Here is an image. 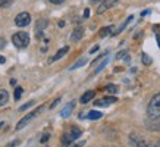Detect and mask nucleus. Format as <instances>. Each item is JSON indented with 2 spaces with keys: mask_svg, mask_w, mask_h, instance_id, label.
Returning <instances> with one entry per match:
<instances>
[{
  "mask_svg": "<svg viewBox=\"0 0 160 147\" xmlns=\"http://www.w3.org/2000/svg\"><path fill=\"white\" fill-rule=\"evenodd\" d=\"M147 115L151 119H159L160 118V93L154 94L151 97L148 106H147Z\"/></svg>",
  "mask_w": 160,
  "mask_h": 147,
  "instance_id": "nucleus-1",
  "label": "nucleus"
},
{
  "mask_svg": "<svg viewBox=\"0 0 160 147\" xmlns=\"http://www.w3.org/2000/svg\"><path fill=\"white\" fill-rule=\"evenodd\" d=\"M81 134H82V131H81L79 128H77V127L69 128L68 131H66V132H65V134L62 135V143H63V146H65V144H71V143L77 141V138L81 137Z\"/></svg>",
  "mask_w": 160,
  "mask_h": 147,
  "instance_id": "nucleus-2",
  "label": "nucleus"
},
{
  "mask_svg": "<svg viewBox=\"0 0 160 147\" xmlns=\"http://www.w3.org/2000/svg\"><path fill=\"white\" fill-rule=\"evenodd\" d=\"M12 41H13V44L18 47V49H25L27 46L29 44V35L27 34V33H16V34L12 37Z\"/></svg>",
  "mask_w": 160,
  "mask_h": 147,
  "instance_id": "nucleus-3",
  "label": "nucleus"
},
{
  "mask_svg": "<svg viewBox=\"0 0 160 147\" xmlns=\"http://www.w3.org/2000/svg\"><path fill=\"white\" fill-rule=\"evenodd\" d=\"M43 110H44V106H40L38 109H35L34 112H31V113H28L27 116H24V118H22V119L19 121V122L16 124V129H18V131H19V129H22L25 125H28V122H31V121H32L34 118L38 116V115L43 112Z\"/></svg>",
  "mask_w": 160,
  "mask_h": 147,
  "instance_id": "nucleus-4",
  "label": "nucleus"
},
{
  "mask_svg": "<svg viewBox=\"0 0 160 147\" xmlns=\"http://www.w3.org/2000/svg\"><path fill=\"white\" fill-rule=\"evenodd\" d=\"M29 22H31V15L28 12H21L15 18V25L16 27H27Z\"/></svg>",
  "mask_w": 160,
  "mask_h": 147,
  "instance_id": "nucleus-5",
  "label": "nucleus"
},
{
  "mask_svg": "<svg viewBox=\"0 0 160 147\" xmlns=\"http://www.w3.org/2000/svg\"><path fill=\"white\" fill-rule=\"evenodd\" d=\"M129 144H131V147H148L147 141L142 137H140L138 134H131L129 135Z\"/></svg>",
  "mask_w": 160,
  "mask_h": 147,
  "instance_id": "nucleus-6",
  "label": "nucleus"
},
{
  "mask_svg": "<svg viewBox=\"0 0 160 147\" xmlns=\"http://www.w3.org/2000/svg\"><path fill=\"white\" fill-rule=\"evenodd\" d=\"M118 3V0H103L102 2V5L98 6V9H97V13L98 15H102L104 13L107 9H110L112 6H115Z\"/></svg>",
  "mask_w": 160,
  "mask_h": 147,
  "instance_id": "nucleus-7",
  "label": "nucleus"
},
{
  "mask_svg": "<svg viewBox=\"0 0 160 147\" xmlns=\"http://www.w3.org/2000/svg\"><path fill=\"white\" fill-rule=\"evenodd\" d=\"M118 99L113 97V96H109V97H103L100 99V100H96V106H98V108H104V106H109V104H112V103H116Z\"/></svg>",
  "mask_w": 160,
  "mask_h": 147,
  "instance_id": "nucleus-8",
  "label": "nucleus"
},
{
  "mask_svg": "<svg viewBox=\"0 0 160 147\" xmlns=\"http://www.w3.org/2000/svg\"><path fill=\"white\" fill-rule=\"evenodd\" d=\"M73 106H75V102H69L65 108L62 109V112H60V116L62 118H68L71 113H72V110H73Z\"/></svg>",
  "mask_w": 160,
  "mask_h": 147,
  "instance_id": "nucleus-9",
  "label": "nucleus"
},
{
  "mask_svg": "<svg viewBox=\"0 0 160 147\" xmlns=\"http://www.w3.org/2000/svg\"><path fill=\"white\" fill-rule=\"evenodd\" d=\"M102 116H103V113H102V112H97V110H91V112H88L87 115L81 113V116H79V118H87V119L96 121V119H100Z\"/></svg>",
  "mask_w": 160,
  "mask_h": 147,
  "instance_id": "nucleus-10",
  "label": "nucleus"
},
{
  "mask_svg": "<svg viewBox=\"0 0 160 147\" xmlns=\"http://www.w3.org/2000/svg\"><path fill=\"white\" fill-rule=\"evenodd\" d=\"M47 24H49V22H47L46 19H41L38 24H37V27H35V31H37V33H35V34H37V37H38V38H41V37H43V29L47 27Z\"/></svg>",
  "mask_w": 160,
  "mask_h": 147,
  "instance_id": "nucleus-11",
  "label": "nucleus"
},
{
  "mask_svg": "<svg viewBox=\"0 0 160 147\" xmlns=\"http://www.w3.org/2000/svg\"><path fill=\"white\" fill-rule=\"evenodd\" d=\"M82 35H84V29L81 28V27H78V28L73 29L72 35H71V40H72V41H79V40L82 38Z\"/></svg>",
  "mask_w": 160,
  "mask_h": 147,
  "instance_id": "nucleus-12",
  "label": "nucleus"
},
{
  "mask_svg": "<svg viewBox=\"0 0 160 147\" xmlns=\"http://www.w3.org/2000/svg\"><path fill=\"white\" fill-rule=\"evenodd\" d=\"M94 96H96V93L90 90V91H87V93H84L82 96H81V100H79V102L82 103V104H85V103H88L90 100H92V99H94Z\"/></svg>",
  "mask_w": 160,
  "mask_h": 147,
  "instance_id": "nucleus-13",
  "label": "nucleus"
},
{
  "mask_svg": "<svg viewBox=\"0 0 160 147\" xmlns=\"http://www.w3.org/2000/svg\"><path fill=\"white\" fill-rule=\"evenodd\" d=\"M9 102V93L6 90H0V106H5Z\"/></svg>",
  "mask_w": 160,
  "mask_h": 147,
  "instance_id": "nucleus-14",
  "label": "nucleus"
},
{
  "mask_svg": "<svg viewBox=\"0 0 160 147\" xmlns=\"http://www.w3.org/2000/svg\"><path fill=\"white\" fill-rule=\"evenodd\" d=\"M68 50H69V47H63V49H60V50L58 52V53H56V54L53 56V59H52V62H54V60H59L60 58H63L65 54L68 53Z\"/></svg>",
  "mask_w": 160,
  "mask_h": 147,
  "instance_id": "nucleus-15",
  "label": "nucleus"
},
{
  "mask_svg": "<svg viewBox=\"0 0 160 147\" xmlns=\"http://www.w3.org/2000/svg\"><path fill=\"white\" fill-rule=\"evenodd\" d=\"M87 62H88V60H87V59H85V58L79 59V60H78V62H75V63H73V65H72V66H71V68H69V69H71V71H73V69H78V68H79V66H84V65L87 63Z\"/></svg>",
  "mask_w": 160,
  "mask_h": 147,
  "instance_id": "nucleus-16",
  "label": "nucleus"
},
{
  "mask_svg": "<svg viewBox=\"0 0 160 147\" xmlns=\"http://www.w3.org/2000/svg\"><path fill=\"white\" fill-rule=\"evenodd\" d=\"M107 63H109V56H106V58L103 59V62H102V63H100V65L97 66V68L94 69V74H98L100 71H103V68H104V66H106Z\"/></svg>",
  "mask_w": 160,
  "mask_h": 147,
  "instance_id": "nucleus-17",
  "label": "nucleus"
},
{
  "mask_svg": "<svg viewBox=\"0 0 160 147\" xmlns=\"http://www.w3.org/2000/svg\"><path fill=\"white\" fill-rule=\"evenodd\" d=\"M113 31V27H106V28H102L100 29V37H106V35H109Z\"/></svg>",
  "mask_w": 160,
  "mask_h": 147,
  "instance_id": "nucleus-18",
  "label": "nucleus"
},
{
  "mask_svg": "<svg viewBox=\"0 0 160 147\" xmlns=\"http://www.w3.org/2000/svg\"><path fill=\"white\" fill-rule=\"evenodd\" d=\"M131 21H132V16H129V18H128V19H126L125 22H123V24L121 25V28H118V31H116V33H113V35H116V34H119V33H122V31H123V28H125V27H126V25H128V24H129Z\"/></svg>",
  "mask_w": 160,
  "mask_h": 147,
  "instance_id": "nucleus-19",
  "label": "nucleus"
},
{
  "mask_svg": "<svg viewBox=\"0 0 160 147\" xmlns=\"http://www.w3.org/2000/svg\"><path fill=\"white\" fill-rule=\"evenodd\" d=\"M141 60H142V63L147 65V66H148V65H151V58L148 56V54H146V53L141 54Z\"/></svg>",
  "mask_w": 160,
  "mask_h": 147,
  "instance_id": "nucleus-20",
  "label": "nucleus"
},
{
  "mask_svg": "<svg viewBox=\"0 0 160 147\" xmlns=\"http://www.w3.org/2000/svg\"><path fill=\"white\" fill-rule=\"evenodd\" d=\"M13 3V0H0V9H6Z\"/></svg>",
  "mask_w": 160,
  "mask_h": 147,
  "instance_id": "nucleus-21",
  "label": "nucleus"
},
{
  "mask_svg": "<svg viewBox=\"0 0 160 147\" xmlns=\"http://www.w3.org/2000/svg\"><path fill=\"white\" fill-rule=\"evenodd\" d=\"M104 90H106V91H109V93H112V94L118 93V87L115 85V84H109V85H107Z\"/></svg>",
  "mask_w": 160,
  "mask_h": 147,
  "instance_id": "nucleus-22",
  "label": "nucleus"
},
{
  "mask_svg": "<svg viewBox=\"0 0 160 147\" xmlns=\"http://www.w3.org/2000/svg\"><path fill=\"white\" fill-rule=\"evenodd\" d=\"M84 144H85V141H79V143H71V144H65L63 147H84Z\"/></svg>",
  "mask_w": 160,
  "mask_h": 147,
  "instance_id": "nucleus-23",
  "label": "nucleus"
},
{
  "mask_svg": "<svg viewBox=\"0 0 160 147\" xmlns=\"http://www.w3.org/2000/svg\"><path fill=\"white\" fill-rule=\"evenodd\" d=\"M34 100H31V102H28V103H27V104H24V106H21V108H19V110H21V112H22V110H27V109H28V108H31V106H34Z\"/></svg>",
  "mask_w": 160,
  "mask_h": 147,
  "instance_id": "nucleus-24",
  "label": "nucleus"
},
{
  "mask_svg": "<svg viewBox=\"0 0 160 147\" xmlns=\"http://www.w3.org/2000/svg\"><path fill=\"white\" fill-rule=\"evenodd\" d=\"M21 94H22V88H21V87H16V90H15V99H16V100H19Z\"/></svg>",
  "mask_w": 160,
  "mask_h": 147,
  "instance_id": "nucleus-25",
  "label": "nucleus"
},
{
  "mask_svg": "<svg viewBox=\"0 0 160 147\" xmlns=\"http://www.w3.org/2000/svg\"><path fill=\"white\" fill-rule=\"evenodd\" d=\"M49 138H50V134H43V135H41V138H40V141L46 143V141H49Z\"/></svg>",
  "mask_w": 160,
  "mask_h": 147,
  "instance_id": "nucleus-26",
  "label": "nucleus"
},
{
  "mask_svg": "<svg viewBox=\"0 0 160 147\" xmlns=\"http://www.w3.org/2000/svg\"><path fill=\"white\" fill-rule=\"evenodd\" d=\"M18 144H19V141H18V140H15V141H10L9 144H6L5 147H16Z\"/></svg>",
  "mask_w": 160,
  "mask_h": 147,
  "instance_id": "nucleus-27",
  "label": "nucleus"
},
{
  "mask_svg": "<svg viewBox=\"0 0 160 147\" xmlns=\"http://www.w3.org/2000/svg\"><path fill=\"white\" fill-rule=\"evenodd\" d=\"M153 31H154L156 34H160V24L154 25V27H153Z\"/></svg>",
  "mask_w": 160,
  "mask_h": 147,
  "instance_id": "nucleus-28",
  "label": "nucleus"
},
{
  "mask_svg": "<svg viewBox=\"0 0 160 147\" xmlns=\"http://www.w3.org/2000/svg\"><path fill=\"white\" fill-rule=\"evenodd\" d=\"M59 102H60V99H56V100H54V102L52 103V106H50V108H52V109H53V108H56V106H58V103H59Z\"/></svg>",
  "mask_w": 160,
  "mask_h": 147,
  "instance_id": "nucleus-29",
  "label": "nucleus"
},
{
  "mask_svg": "<svg viewBox=\"0 0 160 147\" xmlns=\"http://www.w3.org/2000/svg\"><path fill=\"white\" fill-rule=\"evenodd\" d=\"M50 2H52L53 5H60V3H63L65 0H50Z\"/></svg>",
  "mask_w": 160,
  "mask_h": 147,
  "instance_id": "nucleus-30",
  "label": "nucleus"
},
{
  "mask_svg": "<svg viewBox=\"0 0 160 147\" xmlns=\"http://www.w3.org/2000/svg\"><path fill=\"white\" fill-rule=\"evenodd\" d=\"M126 54V52H121V53H118V56H116V59H121V58H123Z\"/></svg>",
  "mask_w": 160,
  "mask_h": 147,
  "instance_id": "nucleus-31",
  "label": "nucleus"
},
{
  "mask_svg": "<svg viewBox=\"0 0 160 147\" xmlns=\"http://www.w3.org/2000/svg\"><path fill=\"white\" fill-rule=\"evenodd\" d=\"M84 16H85V18H88V16H90V10H88V9H85V12H84Z\"/></svg>",
  "mask_w": 160,
  "mask_h": 147,
  "instance_id": "nucleus-32",
  "label": "nucleus"
},
{
  "mask_svg": "<svg viewBox=\"0 0 160 147\" xmlns=\"http://www.w3.org/2000/svg\"><path fill=\"white\" fill-rule=\"evenodd\" d=\"M2 47H5V40L0 38V49H2Z\"/></svg>",
  "mask_w": 160,
  "mask_h": 147,
  "instance_id": "nucleus-33",
  "label": "nucleus"
},
{
  "mask_svg": "<svg viewBox=\"0 0 160 147\" xmlns=\"http://www.w3.org/2000/svg\"><path fill=\"white\" fill-rule=\"evenodd\" d=\"M97 50H98V46H96V47H92L90 52H91V53H94V52H97Z\"/></svg>",
  "mask_w": 160,
  "mask_h": 147,
  "instance_id": "nucleus-34",
  "label": "nucleus"
},
{
  "mask_svg": "<svg viewBox=\"0 0 160 147\" xmlns=\"http://www.w3.org/2000/svg\"><path fill=\"white\" fill-rule=\"evenodd\" d=\"M156 40H157V43H159V47H160V35L156 34Z\"/></svg>",
  "mask_w": 160,
  "mask_h": 147,
  "instance_id": "nucleus-35",
  "label": "nucleus"
},
{
  "mask_svg": "<svg viewBox=\"0 0 160 147\" xmlns=\"http://www.w3.org/2000/svg\"><path fill=\"white\" fill-rule=\"evenodd\" d=\"M10 85H16V79H13V78L10 79Z\"/></svg>",
  "mask_w": 160,
  "mask_h": 147,
  "instance_id": "nucleus-36",
  "label": "nucleus"
},
{
  "mask_svg": "<svg viewBox=\"0 0 160 147\" xmlns=\"http://www.w3.org/2000/svg\"><path fill=\"white\" fill-rule=\"evenodd\" d=\"M5 60H6V59L3 58V56H0V63H5Z\"/></svg>",
  "mask_w": 160,
  "mask_h": 147,
  "instance_id": "nucleus-37",
  "label": "nucleus"
},
{
  "mask_svg": "<svg viewBox=\"0 0 160 147\" xmlns=\"http://www.w3.org/2000/svg\"><path fill=\"white\" fill-rule=\"evenodd\" d=\"M2 127H5V122H0V129H2Z\"/></svg>",
  "mask_w": 160,
  "mask_h": 147,
  "instance_id": "nucleus-38",
  "label": "nucleus"
},
{
  "mask_svg": "<svg viewBox=\"0 0 160 147\" xmlns=\"http://www.w3.org/2000/svg\"><path fill=\"white\" fill-rule=\"evenodd\" d=\"M92 3H96V2H103V0H91Z\"/></svg>",
  "mask_w": 160,
  "mask_h": 147,
  "instance_id": "nucleus-39",
  "label": "nucleus"
},
{
  "mask_svg": "<svg viewBox=\"0 0 160 147\" xmlns=\"http://www.w3.org/2000/svg\"><path fill=\"white\" fill-rule=\"evenodd\" d=\"M154 147H160V141H159V143H157V144H156V146H154Z\"/></svg>",
  "mask_w": 160,
  "mask_h": 147,
  "instance_id": "nucleus-40",
  "label": "nucleus"
}]
</instances>
